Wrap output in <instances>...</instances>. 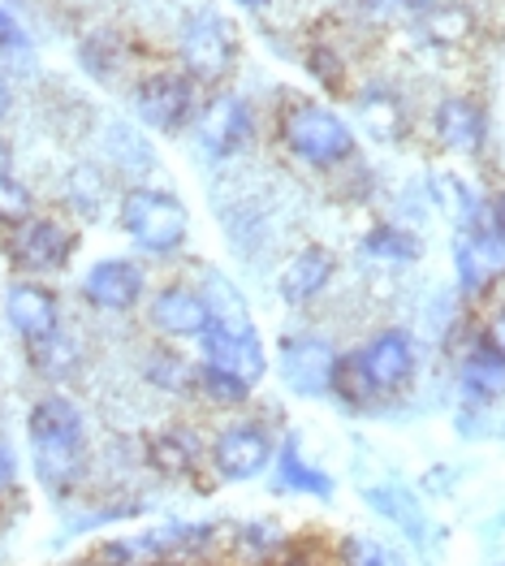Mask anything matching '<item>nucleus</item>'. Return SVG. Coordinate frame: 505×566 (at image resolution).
<instances>
[{"instance_id": "26", "label": "nucleus", "mask_w": 505, "mask_h": 566, "mask_svg": "<svg viewBox=\"0 0 505 566\" xmlns=\"http://www.w3.org/2000/svg\"><path fill=\"white\" fill-rule=\"evenodd\" d=\"M194 389L212 402V407H242L246 398H251V389L255 385H246V380L230 377V373H221V368H199V380H194Z\"/></svg>"}, {"instance_id": "36", "label": "nucleus", "mask_w": 505, "mask_h": 566, "mask_svg": "<svg viewBox=\"0 0 505 566\" xmlns=\"http://www.w3.org/2000/svg\"><path fill=\"white\" fill-rule=\"evenodd\" d=\"M9 108H13V87H9L4 78H0V122L9 117Z\"/></svg>"}, {"instance_id": "4", "label": "nucleus", "mask_w": 505, "mask_h": 566, "mask_svg": "<svg viewBox=\"0 0 505 566\" xmlns=\"http://www.w3.org/2000/svg\"><path fill=\"white\" fill-rule=\"evenodd\" d=\"M276 437L264 420H230L212 441V472L230 484H246L273 468Z\"/></svg>"}, {"instance_id": "30", "label": "nucleus", "mask_w": 505, "mask_h": 566, "mask_svg": "<svg viewBox=\"0 0 505 566\" xmlns=\"http://www.w3.org/2000/svg\"><path fill=\"white\" fill-rule=\"evenodd\" d=\"M70 199L78 203V212L83 217H95L99 208H104V190H108V182H104V174L99 169H78L74 178H70Z\"/></svg>"}, {"instance_id": "28", "label": "nucleus", "mask_w": 505, "mask_h": 566, "mask_svg": "<svg viewBox=\"0 0 505 566\" xmlns=\"http://www.w3.org/2000/svg\"><path fill=\"white\" fill-rule=\"evenodd\" d=\"M147 377L156 380L160 389H194V380H199V373L186 364V359H178V355H151V364H147Z\"/></svg>"}, {"instance_id": "24", "label": "nucleus", "mask_w": 505, "mask_h": 566, "mask_svg": "<svg viewBox=\"0 0 505 566\" xmlns=\"http://www.w3.org/2000/svg\"><path fill=\"white\" fill-rule=\"evenodd\" d=\"M333 394H337L341 402H350V407H368L371 398H380V394L371 389V380H368V373H364V364H359V355H337Z\"/></svg>"}, {"instance_id": "15", "label": "nucleus", "mask_w": 505, "mask_h": 566, "mask_svg": "<svg viewBox=\"0 0 505 566\" xmlns=\"http://www.w3.org/2000/svg\"><path fill=\"white\" fill-rule=\"evenodd\" d=\"M459 389L471 407H493L497 398H505V355L488 337H475L466 346L459 364Z\"/></svg>"}, {"instance_id": "9", "label": "nucleus", "mask_w": 505, "mask_h": 566, "mask_svg": "<svg viewBox=\"0 0 505 566\" xmlns=\"http://www.w3.org/2000/svg\"><path fill=\"white\" fill-rule=\"evenodd\" d=\"M251 104L242 95H212L194 113V143L208 160H230L242 143L251 139Z\"/></svg>"}, {"instance_id": "6", "label": "nucleus", "mask_w": 505, "mask_h": 566, "mask_svg": "<svg viewBox=\"0 0 505 566\" xmlns=\"http://www.w3.org/2000/svg\"><path fill=\"white\" fill-rule=\"evenodd\" d=\"M4 255L13 260V269H22L31 277L56 273L74 255V234L52 217H27L22 226H13L4 234Z\"/></svg>"}, {"instance_id": "2", "label": "nucleus", "mask_w": 505, "mask_h": 566, "mask_svg": "<svg viewBox=\"0 0 505 566\" xmlns=\"http://www.w3.org/2000/svg\"><path fill=\"white\" fill-rule=\"evenodd\" d=\"M281 143L294 160H303L312 169H337L355 156L350 122L316 99H298L281 113Z\"/></svg>"}, {"instance_id": "31", "label": "nucleus", "mask_w": 505, "mask_h": 566, "mask_svg": "<svg viewBox=\"0 0 505 566\" xmlns=\"http://www.w3.org/2000/svg\"><path fill=\"white\" fill-rule=\"evenodd\" d=\"M307 70H312V74L320 78V83L328 87V92H341L346 65H341V61H337V56H333L328 48H312V52H307Z\"/></svg>"}, {"instance_id": "18", "label": "nucleus", "mask_w": 505, "mask_h": 566, "mask_svg": "<svg viewBox=\"0 0 505 566\" xmlns=\"http://www.w3.org/2000/svg\"><path fill=\"white\" fill-rule=\"evenodd\" d=\"M290 536L281 532V523L273 520H251L238 523L233 536H225V554H230V566H269L281 554Z\"/></svg>"}, {"instance_id": "14", "label": "nucleus", "mask_w": 505, "mask_h": 566, "mask_svg": "<svg viewBox=\"0 0 505 566\" xmlns=\"http://www.w3.org/2000/svg\"><path fill=\"white\" fill-rule=\"evenodd\" d=\"M147 321L160 337H203V329L212 325L208 303L199 290L190 285H165L156 290V298L147 303Z\"/></svg>"}, {"instance_id": "10", "label": "nucleus", "mask_w": 505, "mask_h": 566, "mask_svg": "<svg viewBox=\"0 0 505 566\" xmlns=\"http://www.w3.org/2000/svg\"><path fill=\"white\" fill-rule=\"evenodd\" d=\"M199 346H203V364L208 368H221V373L246 380V385H260L264 373H269V350H264L260 333H233L221 329V325H208Z\"/></svg>"}, {"instance_id": "40", "label": "nucleus", "mask_w": 505, "mask_h": 566, "mask_svg": "<svg viewBox=\"0 0 505 566\" xmlns=\"http://www.w3.org/2000/svg\"><path fill=\"white\" fill-rule=\"evenodd\" d=\"M65 566H104V563H99V558L92 554V558H74V563H65Z\"/></svg>"}, {"instance_id": "17", "label": "nucleus", "mask_w": 505, "mask_h": 566, "mask_svg": "<svg viewBox=\"0 0 505 566\" xmlns=\"http://www.w3.org/2000/svg\"><path fill=\"white\" fill-rule=\"evenodd\" d=\"M273 480H276V489H281V493H298V497H312V502H328V497L337 493L333 475L324 472V468H316V463H307V459L298 454V446H294V441L276 446Z\"/></svg>"}, {"instance_id": "29", "label": "nucleus", "mask_w": 505, "mask_h": 566, "mask_svg": "<svg viewBox=\"0 0 505 566\" xmlns=\"http://www.w3.org/2000/svg\"><path fill=\"white\" fill-rule=\"evenodd\" d=\"M269 566H333V554H324L316 536H290Z\"/></svg>"}, {"instance_id": "35", "label": "nucleus", "mask_w": 505, "mask_h": 566, "mask_svg": "<svg viewBox=\"0 0 505 566\" xmlns=\"http://www.w3.org/2000/svg\"><path fill=\"white\" fill-rule=\"evenodd\" d=\"M484 337H488V342H493V346H497V350L505 355V307L497 312V316H493V321H488V329H484Z\"/></svg>"}, {"instance_id": "8", "label": "nucleus", "mask_w": 505, "mask_h": 566, "mask_svg": "<svg viewBox=\"0 0 505 566\" xmlns=\"http://www.w3.org/2000/svg\"><path fill=\"white\" fill-rule=\"evenodd\" d=\"M276 373L298 394V398H328L333 373H337V350L324 337H290L276 350Z\"/></svg>"}, {"instance_id": "32", "label": "nucleus", "mask_w": 505, "mask_h": 566, "mask_svg": "<svg viewBox=\"0 0 505 566\" xmlns=\"http://www.w3.org/2000/svg\"><path fill=\"white\" fill-rule=\"evenodd\" d=\"M22 44H27V35H22L18 18L9 13V4L0 0V48H22Z\"/></svg>"}, {"instance_id": "16", "label": "nucleus", "mask_w": 505, "mask_h": 566, "mask_svg": "<svg viewBox=\"0 0 505 566\" xmlns=\"http://www.w3.org/2000/svg\"><path fill=\"white\" fill-rule=\"evenodd\" d=\"M333 273H337V255L328 251V247H303L285 269H281V298L290 303V307H303V303H312V298H320L328 282H333Z\"/></svg>"}, {"instance_id": "39", "label": "nucleus", "mask_w": 505, "mask_h": 566, "mask_svg": "<svg viewBox=\"0 0 505 566\" xmlns=\"http://www.w3.org/2000/svg\"><path fill=\"white\" fill-rule=\"evenodd\" d=\"M0 174H9V143L0 139Z\"/></svg>"}, {"instance_id": "3", "label": "nucleus", "mask_w": 505, "mask_h": 566, "mask_svg": "<svg viewBox=\"0 0 505 566\" xmlns=\"http://www.w3.org/2000/svg\"><path fill=\"white\" fill-rule=\"evenodd\" d=\"M122 230L126 238L143 247L147 255H173L182 251L186 238H190V212L178 195L156 187H135L122 195Z\"/></svg>"}, {"instance_id": "25", "label": "nucleus", "mask_w": 505, "mask_h": 566, "mask_svg": "<svg viewBox=\"0 0 505 566\" xmlns=\"http://www.w3.org/2000/svg\"><path fill=\"white\" fill-rule=\"evenodd\" d=\"M333 566H402V563L389 554V545H380V541H371V536L350 532V536H341V541H337V549H333Z\"/></svg>"}, {"instance_id": "34", "label": "nucleus", "mask_w": 505, "mask_h": 566, "mask_svg": "<svg viewBox=\"0 0 505 566\" xmlns=\"http://www.w3.org/2000/svg\"><path fill=\"white\" fill-rule=\"evenodd\" d=\"M13 480H18V459H13V450L0 441V493L13 489Z\"/></svg>"}, {"instance_id": "38", "label": "nucleus", "mask_w": 505, "mask_h": 566, "mask_svg": "<svg viewBox=\"0 0 505 566\" xmlns=\"http://www.w3.org/2000/svg\"><path fill=\"white\" fill-rule=\"evenodd\" d=\"M233 4H238V9H269L273 0H233Z\"/></svg>"}, {"instance_id": "20", "label": "nucleus", "mask_w": 505, "mask_h": 566, "mask_svg": "<svg viewBox=\"0 0 505 566\" xmlns=\"http://www.w3.org/2000/svg\"><path fill=\"white\" fill-rule=\"evenodd\" d=\"M432 126H436V139L445 143V147H454V151H475L484 143V113L471 99H462V95L441 99Z\"/></svg>"}, {"instance_id": "13", "label": "nucleus", "mask_w": 505, "mask_h": 566, "mask_svg": "<svg viewBox=\"0 0 505 566\" xmlns=\"http://www.w3.org/2000/svg\"><path fill=\"white\" fill-rule=\"evenodd\" d=\"M143 285H147L143 269H138L135 260H122V255L95 260L92 269L83 273V294L99 312H130L143 298Z\"/></svg>"}, {"instance_id": "19", "label": "nucleus", "mask_w": 505, "mask_h": 566, "mask_svg": "<svg viewBox=\"0 0 505 566\" xmlns=\"http://www.w3.org/2000/svg\"><path fill=\"white\" fill-rule=\"evenodd\" d=\"M364 497H368V506L376 511V515H385L389 523H398L414 545H428V541H432V536H428L432 523H428V515H423V502H414L402 484H376V489H368Z\"/></svg>"}, {"instance_id": "7", "label": "nucleus", "mask_w": 505, "mask_h": 566, "mask_svg": "<svg viewBox=\"0 0 505 566\" xmlns=\"http://www.w3.org/2000/svg\"><path fill=\"white\" fill-rule=\"evenodd\" d=\"M135 113L143 126L173 135L194 117V83L178 70H151V74L138 78Z\"/></svg>"}, {"instance_id": "23", "label": "nucleus", "mask_w": 505, "mask_h": 566, "mask_svg": "<svg viewBox=\"0 0 505 566\" xmlns=\"http://www.w3.org/2000/svg\"><path fill=\"white\" fill-rule=\"evenodd\" d=\"M364 251L371 260H385V264H414L419 260V238L402 226H376L364 238Z\"/></svg>"}, {"instance_id": "1", "label": "nucleus", "mask_w": 505, "mask_h": 566, "mask_svg": "<svg viewBox=\"0 0 505 566\" xmlns=\"http://www.w3.org/2000/svg\"><path fill=\"white\" fill-rule=\"evenodd\" d=\"M27 437H31V463L48 493L65 497L87 463V424L83 411L74 407V398L65 394H48L27 411Z\"/></svg>"}, {"instance_id": "22", "label": "nucleus", "mask_w": 505, "mask_h": 566, "mask_svg": "<svg viewBox=\"0 0 505 566\" xmlns=\"http://www.w3.org/2000/svg\"><path fill=\"white\" fill-rule=\"evenodd\" d=\"M147 459L151 468L165 475H190L199 468V450L190 441L186 428H160L151 441H147Z\"/></svg>"}, {"instance_id": "5", "label": "nucleus", "mask_w": 505, "mask_h": 566, "mask_svg": "<svg viewBox=\"0 0 505 566\" xmlns=\"http://www.w3.org/2000/svg\"><path fill=\"white\" fill-rule=\"evenodd\" d=\"M178 52H182V65L190 83H221L233 70V61H238L233 31L225 27V18L212 13V9H203V13H194L186 22Z\"/></svg>"}, {"instance_id": "33", "label": "nucleus", "mask_w": 505, "mask_h": 566, "mask_svg": "<svg viewBox=\"0 0 505 566\" xmlns=\"http://www.w3.org/2000/svg\"><path fill=\"white\" fill-rule=\"evenodd\" d=\"M488 234L505 247V190H497V195L488 199Z\"/></svg>"}, {"instance_id": "11", "label": "nucleus", "mask_w": 505, "mask_h": 566, "mask_svg": "<svg viewBox=\"0 0 505 566\" xmlns=\"http://www.w3.org/2000/svg\"><path fill=\"white\" fill-rule=\"evenodd\" d=\"M4 321L27 346H40L61 333V303L56 294L40 282H13L4 294Z\"/></svg>"}, {"instance_id": "27", "label": "nucleus", "mask_w": 505, "mask_h": 566, "mask_svg": "<svg viewBox=\"0 0 505 566\" xmlns=\"http://www.w3.org/2000/svg\"><path fill=\"white\" fill-rule=\"evenodd\" d=\"M27 217H35V199H31V190L22 187L13 174H0V226L13 230V226H22Z\"/></svg>"}, {"instance_id": "12", "label": "nucleus", "mask_w": 505, "mask_h": 566, "mask_svg": "<svg viewBox=\"0 0 505 566\" xmlns=\"http://www.w3.org/2000/svg\"><path fill=\"white\" fill-rule=\"evenodd\" d=\"M376 394H402L414 380V342L402 329L376 333L364 350H355Z\"/></svg>"}, {"instance_id": "21", "label": "nucleus", "mask_w": 505, "mask_h": 566, "mask_svg": "<svg viewBox=\"0 0 505 566\" xmlns=\"http://www.w3.org/2000/svg\"><path fill=\"white\" fill-rule=\"evenodd\" d=\"M203 303H208V316H212V325H221V329H233V333H255V316H251V307H246V298H242V290L230 282V277H221V273H203Z\"/></svg>"}, {"instance_id": "37", "label": "nucleus", "mask_w": 505, "mask_h": 566, "mask_svg": "<svg viewBox=\"0 0 505 566\" xmlns=\"http://www.w3.org/2000/svg\"><path fill=\"white\" fill-rule=\"evenodd\" d=\"M398 9H411V13H423V9H432L436 0H393Z\"/></svg>"}]
</instances>
